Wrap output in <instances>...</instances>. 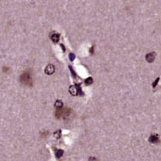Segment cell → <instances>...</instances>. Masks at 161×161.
Segmentation results:
<instances>
[{
  "label": "cell",
  "mask_w": 161,
  "mask_h": 161,
  "mask_svg": "<svg viewBox=\"0 0 161 161\" xmlns=\"http://www.w3.org/2000/svg\"><path fill=\"white\" fill-rule=\"evenodd\" d=\"M55 71V67L53 64H49L45 70V73L47 75H52Z\"/></svg>",
  "instance_id": "277c9868"
},
{
  "label": "cell",
  "mask_w": 161,
  "mask_h": 161,
  "mask_svg": "<svg viewBox=\"0 0 161 161\" xmlns=\"http://www.w3.org/2000/svg\"><path fill=\"white\" fill-rule=\"evenodd\" d=\"M20 82L22 84H24V85L32 86L33 83H32V77L30 73L28 72V71H26V72L23 73L20 76Z\"/></svg>",
  "instance_id": "7a4b0ae2"
},
{
  "label": "cell",
  "mask_w": 161,
  "mask_h": 161,
  "mask_svg": "<svg viewBox=\"0 0 161 161\" xmlns=\"http://www.w3.org/2000/svg\"><path fill=\"white\" fill-rule=\"evenodd\" d=\"M69 70H70L71 74H72L73 77H74V78H76L77 75H76V73L74 72V69L72 68V67H71V66H69Z\"/></svg>",
  "instance_id": "7c38bea8"
},
{
  "label": "cell",
  "mask_w": 161,
  "mask_h": 161,
  "mask_svg": "<svg viewBox=\"0 0 161 161\" xmlns=\"http://www.w3.org/2000/svg\"><path fill=\"white\" fill-rule=\"evenodd\" d=\"M155 57H156L155 53H149L147 55L145 59H146L147 62H148V63H152L155 60Z\"/></svg>",
  "instance_id": "8992f818"
},
{
  "label": "cell",
  "mask_w": 161,
  "mask_h": 161,
  "mask_svg": "<svg viewBox=\"0 0 161 161\" xmlns=\"http://www.w3.org/2000/svg\"><path fill=\"white\" fill-rule=\"evenodd\" d=\"M71 112H72V110H71L70 108H68V107H64V108H62V107H61V108H57L55 115L57 119H66L67 117H69L70 115Z\"/></svg>",
  "instance_id": "6da1fadb"
},
{
  "label": "cell",
  "mask_w": 161,
  "mask_h": 161,
  "mask_svg": "<svg viewBox=\"0 0 161 161\" xmlns=\"http://www.w3.org/2000/svg\"><path fill=\"white\" fill-rule=\"evenodd\" d=\"M63 150H61V149H59V150H57V152H56V157L57 158H61V156H63Z\"/></svg>",
  "instance_id": "9c48e42d"
},
{
  "label": "cell",
  "mask_w": 161,
  "mask_h": 161,
  "mask_svg": "<svg viewBox=\"0 0 161 161\" xmlns=\"http://www.w3.org/2000/svg\"><path fill=\"white\" fill-rule=\"evenodd\" d=\"M55 106L57 108H61V107H63V103L61 102V100H57L55 102Z\"/></svg>",
  "instance_id": "ba28073f"
},
{
  "label": "cell",
  "mask_w": 161,
  "mask_h": 161,
  "mask_svg": "<svg viewBox=\"0 0 161 161\" xmlns=\"http://www.w3.org/2000/svg\"><path fill=\"white\" fill-rule=\"evenodd\" d=\"M61 47H62L63 51H65V46H64V45H63V44H61Z\"/></svg>",
  "instance_id": "9a60e30c"
},
{
  "label": "cell",
  "mask_w": 161,
  "mask_h": 161,
  "mask_svg": "<svg viewBox=\"0 0 161 161\" xmlns=\"http://www.w3.org/2000/svg\"><path fill=\"white\" fill-rule=\"evenodd\" d=\"M69 92H70L72 95H84L80 84H76L75 86H71L69 89Z\"/></svg>",
  "instance_id": "3957f363"
},
{
  "label": "cell",
  "mask_w": 161,
  "mask_h": 161,
  "mask_svg": "<svg viewBox=\"0 0 161 161\" xmlns=\"http://www.w3.org/2000/svg\"><path fill=\"white\" fill-rule=\"evenodd\" d=\"M50 38H51V39H52V41L54 43H57L60 39V35L59 34H53V35L50 36Z\"/></svg>",
  "instance_id": "52a82bcc"
},
{
  "label": "cell",
  "mask_w": 161,
  "mask_h": 161,
  "mask_svg": "<svg viewBox=\"0 0 161 161\" xmlns=\"http://www.w3.org/2000/svg\"><path fill=\"white\" fill-rule=\"evenodd\" d=\"M61 130H57V132H54V137H55V138H57V139H59L60 137H61Z\"/></svg>",
  "instance_id": "8fae6325"
},
{
  "label": "cell",
  "mask_w": 161,
  "mask_h": 161,
  "mask_svg": "<svg viewBox=\"0 0 161 161\" xmlns=\"http://www.w3.org/2000/svg\"><path fill=\"white\" fill-rule=\"evenodd\" d=\"M69 60H70V61H74V59H75V58H76V56H75V55H74V54L71 53V54H69Z\"/></svg>",
  "instance_id": "4fadbf2b"
},
{
  "label": "cell",
  "mask_w": 161,
  "mask_h": 161,
  "mask_svg": "<svg viewBox=\"0 0 161 161\" xmlns=\"http://www.w3.org/2000/svg\"><path fill=\"white\" fill-rule=\"evenodd\" d=\"M85 84H87V85H90V84H92V83H93V78H92V77H89V78H87L85 80Z\"/></svg>",
  "instance_id": "30bf717a"
},
{
  "label": "cell",
  "mask_w": 161,
  "mask_h": 161,
  "mask_svg": "<svg viewBox=\"0 0 161 161\" xmlns=\"http://www.w3.org/2000/svg\"><path fill=\"white\" fill-rule=\"evenodd\" d=\"M159 135L157 134H153V135H151L149 137V142L152 143V144H157V143L159 142Z\"/></svg>",
  "instance_id": "5b68a950"
},
{
  "label": "cell",
  "mask_w": 161,
  "mask_h": 161,
  "mask_svg": "<svg viewBox=\"0 0 161 161\" xmlns=\"http://www.w3.org/2000/svg\"><path fill=\"white\" fill-rule=\"evenodd\" d=\"M159 81V78H157L156 79V80L155 82H154L153 83H152V87H156V85H157V83H158V82Z\"/></svg>",
  "instance_id": "5bb4252c"
}]
</instances>
